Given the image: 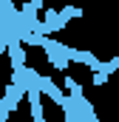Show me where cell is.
I'll return each instance as SVG.
<instances>
[{
	"label": "cell",
	"mask_w": 119,
	"mask_h": 122,
	"mask_svg": "<svg viewBox=\"0 0 119 122\" xmlns=\"http://www.w3.org/2000/svg\"><path fill=\"white\" fill-rule=\"evenodd\" d=\"M9 51V37H0V54Z\"/></svg>",
	"instance_id": "cell-3"
},
{
	"label": "cell",
	"mask_w": 119,
	"mask_h": 122,
	"mask_svg": "<svg viewBox=\"0 0 119 122\" xmlns=\"http://www.w3.org/2000/svg\"><path fill=\"white\" fill-rule=\"evenodd\" d=\"M105 82H108V74H105V71H96V74H94V85L99 88V85H105Z\"/></svg>",
	"instance_id": "cell-2"
},
{
	"label": "cell",
	"mask_w": 119,
	"mask_h": 122,
	"mask_svg": "<svg viewBox=\"0 0 119 122\" xmlns=\"http://www.w3.org/2000/svg\"><path fill=\"white\" fill-rule=\"evenodd\" d=\"M65 57H68V62L74 60V62H79V65H88L94 74H96V71H102V65H105V62L96 60L91 51H85V48H74V46H65Z\"/></svg>",
	"instance_id": "cell-1"
}]
</instances>
